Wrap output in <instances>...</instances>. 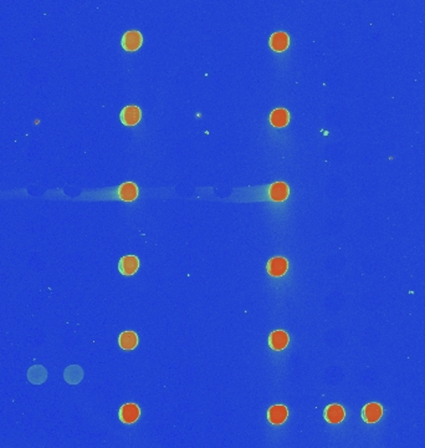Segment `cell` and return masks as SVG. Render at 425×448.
<instances>
[{"mask_svg": "<svg viewBox=\"0 0 425 448\" xmlns=\"http://www.w3.org/2000/svg\"><path fill=\"white\" fill-rule=\"evenodd\" d=\"M118 196L121 199L126 200V202H132L137 198L138 196V188L135 183H124L121 185L118 188Z\"/></svg>", "mask_w": 425, "mask_h": 448, "instance_id": "obj_13", "label": "cell"}, {"mask_svg": "<svg viewBox=\"0 0 425 448\" xmlns=\"http://www.w3.org/2000/svg\"><path fill=\"white\" fill-rule=\"evenodd\" d=\"M138 267H140V260L136 255H126L121 258L118 263V270L123 275H133L138 270Z\"/></svg>", "mask_w": 425, "mask_h": 448, "instance_id": "obj_4", "label": "cell"}, {"mask_svg": "<svg viewBox=\"0 0 425 448\" xmlns=\"http://www.w3.org/2000/svg\"><path fill=\"white\" fill-rule=\"evenodd\" d=\"M140 415H141V410L140 407L136 405V403H126V405L121 407L120 412H118L120 420L126 424L135 423L136 421L140 418Z\"/></svg>", "mask_w": 425, "mask_h": 448, "instance_id": "obj_1", "label": "cell"}, {"mask_svg": "<svg viewBox=\"0 0 425 448\" xmlns=\"http://www.w3.org/2000/svg\"><path fill=\"white\" fill-rule=\"evenodd\" d=\"M288 340L290 339H288V335L285 333V331L277 330V331H274V333L270 335V337H269V345H270V348L274 349V350L281 351L288 345Z\"/></svg>", "mask_w": 425, "mask_h": 448, "instance_id": "obj_8", "label": "cell"}, {"mask_svg": "<svg viewBox=\"0 0 425 448\" xmlns=\"http://www.w3.org/2000/svg\"><path fill=\"white\" fill-rule=\"evenodd\" d=\"M290 121V113L285 109H276L271 112L270 122L274 127H285Z\"/></svg>", "mask_w": 425, "mask_h": 448, "instance_id": "obj_12", "label": "cell"}, {"mask_svg": "<svg viewBox=\"0 0 425 448\" xmlns=\"http://www.w3.org/2000/svg\"><path fill=\"white\" fill-rule=\"evenodd\" d=\"M63 377H65V380L68 381L69 383H71V385H76V383H79L80 381L82 380L83 371L80 366H76V365L69 366V368L65 370Z\"/></svg>", "mask_w": 425, "mask_h": 448, "instance_id": "obj_15", "label": "cell"}, {"mask_svg": "<svg viewBox=\"0 0 425 448\" xmlns=\"http://www.w3.org/2000/svg\"><path fill=\"white\" fill-rule=\"evenodd\" d=\"M345 416V409L341 405H329L325 410V418L329 423L342 422Z\"/></svg>", "mask_w": 425, "mask_h": 448, "instance_id": "obj_9", "label": "cell"}, {"mask_svg": "<svg viewBox=\"0 0 425 448\" xmlns=\"http://www.w3.org/2000/svg\"><path fill=\"white\" fill-rule=\"evenodd\" d=\"M143 37L140 31H128L122 37V48L126 51H136L141 48Z\"/></svg>", "mask_w": 425, "mask_h": 448, "instance_id": "obj_3", "label": "cell"}, {"mask_svg": "<svg viewBox=\"0 0 425 448\" xmlns=\"http://www.w3.org/2000/svg\"><path fill=\"white\" fill-rule=\"evenodd\" d=\"M28 377L30 382L35 383V385H40V383H42L46 380L48 374H46V370L42 366L36 365L30 368V370L28 372Z\"/></svg>", "mask_w": 425, "mask_h": 448, "instance_id": "obj_16", "label": "cell"}, {"mask_svg": "<svg viewBox=\"0 0 425 448\" xmlns=\"http://www.w3.org/2000/svg\"><path fill=\"white\" fill-rule=\"evenodd\" d=\"M118 344L123 350H133L138 344V336L137 334L133 331H126L122 333L118 337Z\"/></svg>", "mask_w": 425, "mask_h": 448, "instance_id": "obj_14", "label": "cell"}, {"mask_svg": "<svg viewBox=\"0 0 425 448\" xmlns=\"http://www.w3.org/2000/svg\"><path fill=\"white\" fill-rule=\"evenodd\" d=\"M382 414H383V409H382L379 403H375V402L367 403L362 411L363 420L366 421L367 423H375L377 421H379V418L382 417Z\"/></svg>", "mask_w": 425, "mask_h": 448, "instance_id": "obj_6", "label": "cell"}, {"mask_svg": "<svg viewBox=\"0 0 425 448\" xmlns=\"http://www.w3.org/2000/svg\"><path fill=\"white\" fill-rule=\"evenodd\" d=\"M288 416V411L283 405H275L270 407L267 411V418L270 423L281 424L286 421Z\"/></svg>", "mask_w": 425, "mask_h": 448, "instance_id": "obj_7", "label": "cell"}, {"mask_svg": "<svg viewBox=\"0 0 425 448\" xmlns=\"http://www.w3.org/2000/svg\"><path fill=\"white\" fill-rule=\"evenodd\" d=\"M141 110L137 106H126L121 112V121L126 126H135L141 120Z\"/></svg>", "mask_w": 425, "mask_h": 448, "instance_id": "obj_5", "label": "cell"}, {"mask_svg": "<svg viewBox=\"0 0 425 448\" xmlns=\"http://www.w3.org/2000/svg\"><path fill=\"white\" fill-rule=\"evenodd\" d=\"M288 44H290V37L286 33H275L270 39V46L274 51L276 52H282L288 48Z\"/></svg>", "mask_w": 425, "mask_h": 448, "instance_id": "obj_10", "label": "cell"}, {"mask_svg": "<svg viewBox=\"0 0 425 448\" xmlns=\"http://www.w3.org/2000/svg\"><path fill=\"white\" fill-rule=\"evenodd\" d=\"M288 186L283 182H277L274 183L273 186L269 190V194H270V198L275 200V202H282L288 197Z\"/></svg>", "mask_w": 425, "mask_h": 448, "instance_id": "obj_11", "label": "cell"}, {"mask_svg": "<svg viewBox=\"0 0 425 448\" xmlns=\"http://www.w3.org/2000/svg\"><path fill=\"white\" fill-rule=\"evenodd\" d=\"M288 269V261L282 257H276L269 260L267 263V273L271 276L279 278L286 274Z\"/></svg>", "mask_w": 425, "mask_h": 448, "instance_id": "obj_2", "label": "cell"}]
</instances>
